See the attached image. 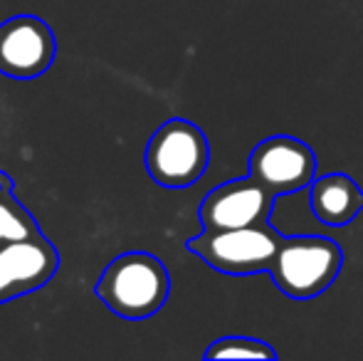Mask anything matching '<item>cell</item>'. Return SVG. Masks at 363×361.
I'll return each mask as SVG.
<instances>
[{
    "label": "cell",
    "mask_w": 363,
    "mask_h": 361,
    "mask_svg": "<svg viewBox=\"0 0 363 361\" xmlns=\"http://www.w3.org/2000/svg\"><path fill=\"white\" fill-rule=\"evenodd\" d=\"M144 161L148 176L158 186L188 188L206 174L211 144L201 126L176 116L153 131Z\"/></svg>",
    "instance_id": "obj_4"
},
{
    "label": "cell",
    "mask_w": 363,
    "mask_h": 361,
    "mask_svg": "<svg viewBox=\"0 0 363 361\" xmlns=\"http://www.w3.org/2000/svg\"><path fill=\"white\" fill-rule=\"evenodd\" d=\"M43 235L33 213L13 196V191L0 188V243L23 240V238Z\"/></svg>",
    "instance_id": "obj_10"
},
{
    "label": "cell",
    "mask_w": 363,
    "mask_h": 361,
    "mask_svg": "<svg viewBox=\"0 0 363 361\" xmlns=\"http://www.w3.org/2000/svg\"><path fill=\"white\" fill-rule=\"evenodd\" d=\"M309 206L319 223L329 228H344L363 211V191L351 176L326 174L311 181Z\"/></svg>",
    "instance_id": "obj_9"
},
{
    "label": "cell",
    "mask_w": 363,
    "mask_h": 361,
    "mask_svg": "<svg viewBox=\"0 0 363 361\" xmlns=\"http://www.w3.org/2000/svg\"><path fill=\"white\" fill-rule=\"evenodd\" d=\"M94 292L119 317L146 319L166 304L171 277L156 255L131 250L104 267Z\"/></svg>",
    "instance_id": "obj_1"
},
{
    "label": "cell",
    "mask_w": 363,
    "mask_h": 361,
    "mask_svg": "<svg viewBox=\"0 0 363 361\" xmlns=\"http://www.w3.org/2000/svg\"><path fill=\"white\" fill-rule=\"evenodd\" d=\"M57 40L38 15H13L0 23V74L10 79H35L55 62Z\"/></svg>",
    "instance_id": "obj_5"
},
{
    "label": "cell",
    "mask_w": 363,
    "mask_h": 361,
    "mask_svg": "<svg viewBox=\"0 0 363 361\" xmlns=\"http://www.w3.org/2000/svg\"><path fill=\"white\" fill-rule=\"evenodd\" d=\"M60 270V252L45 235L0 243V304L45 287Z\"/></svg>",
    "instance_id": "obj_8"
},
{
    "label": "cell",
    "mask_w": 363,
    "mask_h": 361,
    "mask_svg": "<svg viewBox=\"0 0 363 361\" xmlns=\"http://www.w3.org/2000/svg\"><path fill=\"white\" fill-rule=\"evenodd\" d=\"M316 174V156L309 144L287 134L259 141L250 154V176L274 196L309 188Z\"/></svg>",
    "instance_id": "obj_6"
},
{
    "label": "cell",
    "mask_w": 363,
    "mask_h": 361,
    "mask_svg": "<svg viewBox=\"0 0 363 361\" xmlns=\"http://www.w3.org/2000/svg\"><path fill=\"white\" fill-rule=\"evenodd\" d=\"M274 193H269L252 176L228 181L213 188L198 208L203 231H228L255 223H267L274 206Z\"/></svg>",
    "instance_id": "obj_7"
},
{
    "label": "cell",
    "mask_w": 363,
    "mask_h": 361,
    "mask_svg": "<svg viewBox=\"0 0 363 361\" xmlns=\"http://www.w3.org/2000/svg\"><path fill=\"white\" fill-rule=\"evenodd\" d=\"M13 176L8 174V171H0V188H3V191H13Z\"/></svg>",
    "instance_id": "obj_12"
},
{
    "label": "cell",
    "mask_w": 363,
    "mask_h": 361,
    "mask_svg": "<svg viewBox=\"0 0 363 361\" xmlns=\"http://www.w3.org/2000/svg\"><path fill=\"white\" fill-rule=\"evenodd\" d=\"M206 359H277V352L262 339L223 337L206 349Z\"/></svg>",
    "instance_id": "obj_11"
},
{
    "label": "cell",
    "mask_w": 363,
    "mask_h": 361,
    "mask_svg": "<svg viewBox=\"0 0 363 361\" xmlns=\"http://www.w3.org/2000/svg\"><path fill=\"white\" fill-rule=\"evenodd\" d=\"M284 238L287 235L277 233L269 223H255L228 231H203L191 238L186 248L218 272L252 274L272 270Z\"/></svg>",
    "instance_id": "obj_2"
},
{
    "label": "cell",
    "mask_w": 363,
    "mask_h": 361,
    "mask_svg": "<svg viewBox=\"0 0 363 361\" xmlns=\"http://www.w3.org/2000/svg\"><path fill=\"white\" fill-rule=\"evenodd\" d=\"M344 250L324 235H289L274 257V284L291 299H311L326 292L339 277Z\"/></svg>",
    "instance_id": "obj_3"
}]
</instances>
